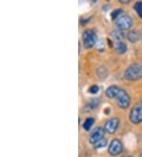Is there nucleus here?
I'll return each instance as SVG.
<instances>
[{
	"label": "nucleus",
	"instance_id": "f257e3e1",
	"mask_svg": "<svg viewBox=\"0 0 142 157\" xmlns=\"http://www.w3.org/2000/svg\"><path fill=\"white\" fill-rule=\"evenodd\" d=\"M124 77L129 81L139 80L142 78V67L137 63H132L126 69Z\"/></svg>",
	"mask_w": 142,
	"mask_h": 157
},
{
	"label": "nucleus",
	"instance_id": "f03ea898",
	"mask_svg": "<svg viewBox=\"0 0 142 157\" xmlns=\"http://www.w3.org/2000/svg\"><path fill=\"white\" fill-rule=\"evenodd\" d=\"M82 39L84 47L87 49H89L94 47L95 44H96L97 35L94 30L91 29H87L82 33Z\"/></svg>",
	"mask_w": 142,
	"mask_h": 157
},
{
	"label": "nucleus",
	"instance_id": "7ed1b4c3",
	"mask_svg": "<svg viewBox=\"0 0 142 157\" xmlns=\"http://www.w3.org/2000/svg\"><path fill=\"white\" fill-rule=\"evenodd\" d=\"M116 101H117V105L120 109H126L129 108L131 102V98L129 94L124 89L122 88L120 92L118 93V96L116 97Z\"/></svg>",
	"mask_w": 142,
	"mask_h": 157
},
{
	"label": "nucleus",
	"instance_id": "20e7f679",
	"mask_svg": "<svg viewBox=\"0 0 142 157\" xmlns=\"http://www.w3.org/2000/svg\"><path fill=\"white\" fill-rule=\"evenodd\" d=\"M129 121L134 124H138L142 122V103L135 105L129 112Z\"/></svg>",
	"mask_w": 142,
	"mask_h": 157
},
{
	"label": "nucleus",
	"instance_id": "39448f33",
	"mask_svg": "<svg viewBox=\"0 0 142 157\" xmlns=\"http://www.w3.org/2000/svg\"><path fill=\"white\" fill-rule=\"evenodd\" d=\"M116 26L118 29V30L122 32V31L129 29L133 25V20L128 15H122L118 17L115 21Z\"/></svg>",
	"mask_w": 142,
	"mask_h": 157
},
{
	"label": "nucleus",
	"instance_id": "423d86ee",
	"mask_svg": "<svg viewBox=\"0 0 142 157\" xmlns=\"http://www.w3.org/2000/svg\"><path fill=\"white\" fill-rule=\"evenodd\" d=\"M104 134H105V130L104 128L101 126H97L90 132L89 135V143L94 145L95 144H96L97 142L102 140L103 138H104Z\"/></svg>",
	"mask_w": 142,
	"mask_h": 157
},
{
	"label": "nucleus",
	"instance_id": "0eeeda50",
	"mask_svg": "<svg viewBox=\"0 0 142 157\" xmlns=\"http://www.w3.org/2000/svg\"><path fill=\"white\" fill-rule=\"evenodd\" d=\"M123 150L122 143L118 139H113L108 146V153L112 156H116L122 153Z\"/></svg>",
	"mask_w": 142,
	"mask_h": 157
},
{
	"label": "nucleus",
	"instance_id": "6e6552de",
	"mask_svg": "<svg viewBox=\"0 0 142 157\" xmlns=\"http://www.w3.org/2000/svg\"><path fill=\"white\" fill-rule=\"evenodd\" d=\"M119 125V119L118 117H111L106 121L104 124V130L109 134H114L117 131Z\"/></svg>",
	"mask_w": 142,
	"mask_h": 157
},
{
	"label": "nucleus",
	"instance_id": "1a4fd4ad",
	"mask_svg": "<svg viewBox=\"0 0 142 157\" xmlns=\"http://www.w3.org/2000/svg\"><path fill=\"white\" fill-rule=\"evenodd\" d=\"M121 89L122 88H120L119 86H115V85H111V86H110L106 89V90H105V95L108 98H111V99L116 98V97L118 96Z\"/></svg>",
	"mask_w": 142,
	"mask_h": 157
},
{
	"label": "nucleus",
	"instance_id": "9d476101",
	"mask_svg": "<svg viewBox=\"0 0 142 157\" xmlns=\"http://www.w3.org/2000/svg\"><path fill=\"white\" fill-rule=\"evenodd\" d=\"M127 38L130 41L131 43H137L140 40V35L137 31H129V33H127Z\"/></svg>",
	"mask_w": 142,
	"mask_h": 157
},
{
	"label": "nucleus",
	"instance_id": "9b49d317",
	"mask_svg": "<svg viewBox=\"0 0 142 157\" xmlns=\"http://www.w3.org/2000/svg\"><path fill=\"white\" fill-rule=\"evenodd\" d=\"M115 51L118 54H120V55H122V54H125L127 52V45L122 41H119V42H116L115 46Z\"/></svg>",
	"mask_w": 142,
	"mask_h": 157
},
{
	"label": "nucleus",
	"instance_id": "f8f14e48",
	"mask_svg": "<svg viewBox=\"0 0 142 157\" xmlns=\"http://www.w3.org/2000/svg\"><path fill=\"white\" fill-rule=\"evenodd\" d=\"M95 119L92 117H87L85 119V121H84L83 124H82V127L85 129V131H90V129L92 128L93 125L94 124Z\"/></svg>",
	"mask_w": 142,
	"mask_h": 157
},
{
	"label": "nucleus",
	"instance_id": "ddd939ff",
	"mask_svg": "<svg viewBox=\"0 0 142 157\" xmlns=\"http://www.w3.org/2000/svg\"><path fill=\"white\" fill-rule=\"evenodd\" d=\"M133 10L142 19V2H137L133 6Z\"/></svg>",
	"mask_w": 142,
	"mask_h": 157
},
{
	"label": "nucleus",
	"instance_id": "4468645a",
	"mask_svg": "<svg viewBox=\"0 0 142 157\" xmlns=\"http://www.w3.org/2000/svg\"><path fill=\"white\" fill-rule=\"evenodd\" d=\"M97 75H98V76L100 77V78H106L107 76V70L106 68L104 67H99L98 69H97Z\"/></svg>",
	"mask_w": 142,
	"mask_h": 157
},
{
	"label": "nucleus",
	"instance_id": "2eb2a0df",
	"mask_svg": "<svg viewBox=\"0 0 142 157\" xmlns=\"http://www.w3.org/2000/svg\"><path fill=\"white\" fill-rule=\"evenodd\" d=\"M107 144V141L105 138H103L102 140H100V141H98L96 144H94L95 149H100V148H103V147H106V145Z\"/></svg>",
	"mask_w": 142,
	"mask_h": 157
},
{
	"label": "nucleus",
	"instance_id": "dca6fc26",
	"mask_svg": "<svg viewBox=\"0 0 142 157\" xmlns=\"http://www.w3.org/2000/svg\"><path fill=\"white\" fill-rule=\"evenodd\" d=\"M123 10L122 9H116V10H114L113 12L111 13V18L112 20H117L118 17H121V14L122 13Z\"/></svg>",
	"mask_w": 142,
	"mask_h": 157
},
{
	"label": "nucleus",
	"instance_id": "f3484780",
	"mask_svg": "<svg viewBox=\"0 0 142 157\" xmlns=\"http://www.w3.org/2000/svg\"><path fill=\"white\" fill-rule=\"evenodd\" d=\"M98 104H99L98 100L94 99V100H93V101H89V103L86 105V108H87V109H89V110H90V109H95L96 107H97Z\"/></svg>",
	"mask_w": 142,
	"mask_h": 157
},
{
	"label": "nucleus",
	"instance_id": "a211bd4d",
	"mask_svg": "<svg viewBox=\"0 0 142 157\" xmlns=\"http://www.w3.org/2000/svg\"><path fill=\"white\" fill-rule=\"evenodd\" d=\"M99 90H100V88H99V86H97V85H93V86H91L90 87H89V91L91 93V94H97L99 92Z\"/></svg>",
	"mask_w": 142,
	"mask_h": 157
},
{
	"label": "nucleus",
	"instance_id": "6ab92c4d",
	"mask_svg": "<svg viewBox=\"0 0 142 157\" xmlns=\"http://www.w3.org/2000/svg\"><path fill=\"white\" fill-rule=\"evenodd\" d=\"M119 2H122V3H129L130 1L129 0H119Z\"/></svg>",
	"mask_w": 142,
	"mask_h": 157
},
{
	"label": "nucleus",
	"instance_id": "aec40b11",
	"mask_svg": "<svg viewBox=\"0 0 142 157\" xmlns=\"http://www.w3.org/2000/svg\"><path fill=\"white\" fill-rule=\"evenodd\" d=\"M139 157H142V152H141V153H140V155H139Z\"/></svg>",
	"mask_w": 142,
	"mask_h": 157
},
{
	"label": "nucleus",
	"instance_id": "412c9836",
	"mask_svg": "<svg viewBox=\"0 0 142 157\" xmlns=\"http://www.w3.org/2000/svg\"><path fill=\"white\" fill-rule=\"evenodd\" d=\"M141 103H142V101H141Z\"/></svg>",
	"mask_w": 142,
	"mask_h": 157
},
{
	"label": "nucleus",
	"instance_id": "4be33fe9",
	"mask_svg": "<svg viewBox=\"0 0 142 157\" xmlns=\"http://www.w3.org/2000/svg\"><path fill=\"white\" fill-rule=\"evenodd\" d=\"M129 157H130V156H129Z\"/></svg>",
	"mask_w": 142,
	"mask_h": 157
}]
</instances>
